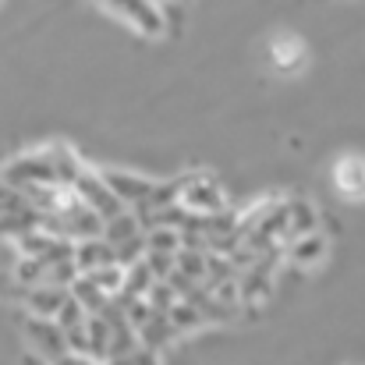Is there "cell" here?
Instances as JSON below:
<instances>
[{
    "label": "cell",
    "mask_w": 365,
    "mask_h": 365,
    "mask_svg": "<svg viewBox=\"0 0 365 365\" xmlns=\"http://www.w3.org/2000/svg\"><path fill=\"white\" fill-rule=\"evenodd\" d=\"M0 181L11 185V188H18V192H29V188H61V185H57V174H53V167H50V160L43 156V149L14 156V160L4 167Z\"/></svg>",
    "instance_id": "2"
},
{
    "label": "cell",
    "mask_w": 365,
    "mask_h": 365,
    "mask_svg": "<svg viewBox=\"0 0 365 365\" xmlns=\"http://www.w3.org/2000/svg\"><path fill=\"white\" fill-rule=\"evenodd\" d=\"M57 365H103V362H96V359H86V355H68V359H61Z\"/></svg>",
    "instance_id": "25"
},
{
    "label": "cell",
    "mask_w": 365,
    "mask_h": 365,
    "mask_svg": "<svg viewBox=\"0 0 365 365\" xmlns=\"http://www.w3.org/2000/svg\"><path fill=\"white\" fill-rule=\"evenodd\" d=\"M167 319H170V327H174L178 334H188V330H195V327H206V316H202L195 305H188V302H178V305L167 312Z\"/></svg>",
    "instance_id": "20"
},
{
    "label": "cell",
    "mask_w": 365,
    "mask_h": 365,
    "mask_svg": "<svg viewBox=\"0 0 365 365\" xmlns=\"http://www.w3.org/2000/svg\"><path fill=\"white\" fill-rule=\"evenodd\" d=\"M181 210L188 217H220L227 213V199H224V185L206 174V170H192L181 178V195H178Z\"/></svg>",
    "instance_id": "1"
},
{
    "label": "cell",
    "mask_w": 365,
    "mask_h": 365,
    "mask_svg": "<svg viewBox=\"0 0 365 365\" xmlns=\"http://www.w3.org/2000/svg\"><path fill=\"white\" fill-rule=\"evenodd\" d=\"M284 255L294 262V266H302V269H312V266H319L327 255H330V238L323 235V231H316V235H305V238H298V242H291L284 248Z\"/></svg>",
    "instance_id": "12"
},
{
    "label": "cell",
    "mask_w": 365,
    "mask_h": 365,
    "mask_svg": "<svg viewBox=\"0 0 365 365\" xmlns=\"http://www.w3.org/2000/svg\"><path fill=\"white\" fill-rule=\"evenodd\" d=\"M206 269H210V252H192L181 248L178 252V273L192 284H206Z\"/></svg>",
    "instance_id": "16"
},
{
    "label": "cell",
    "mask_w": 365,
    "mask_h": 365,
    "mask_svg": "<svg viewBox=\"0 0 365 365\" xmlns=\"http://www.w3.org/2000/svg\"><path fill=\"white\" fill-rule=\"evenodd\" d=\"M75 195H78V202L89 206L103 224H110V220H118V217L128 213V206L118 202V195L107 188V181H103L100 170H93V167H86V170L78 174V181H75Z\"/></svg>",
    "instance_id": "3"
},
{
    "label": "cell",
    "mask_w": 365,
    "mask_h": 365,
    "mask_svg": "<svg viewBox=\"0 0 365 365\" xmlns=\"http://www.w3.org/2000/svg\"><path fill=\"white\" fill-rule=\"evenodd\" d=\"M269 61H273V68H277V71L294 75V71H302V68H305L309 50H305L302 36H294V32H280V36H273V43H269Z\"/></svg>",
    "instance_id": "8"
},
{
    "label": "cell",
    "mask_w": 365,
    "mask_h": 365,
    "mask_svg": "<svg viewBox=\"0 0 365 365\" xmlns=\"http://www.w3.org/2000/svg\"><path fill=\"white\" fill-rule=\"evenodd\" d=\"M107 365H160V359H156L153 351L138 348V351H131V355H124V359H114V362H107Z\"/></svg>",
    "instance_id": "24"
},
{
    "label": "cell",
    "mask_w": 365,
    "mask_h": 365,
    "mask_svg": "<svg viewBox=\"0 0 365 365\" xmlns=\"http://www.w3.org/2000/svg\"><path fill=\"white\" fill-rule=\"evenodd\" d=\"M68 291H71V298L86 309V316H103V312L110 309V298H107V294H103V291H100V287H96L89 277H78V280H75Z\"/></svg>",
    "instance_id": "13"
},
{
    "label": "cell",
    "mask_w": 365,
    "mask_h": 365,
    "mask_svg": "<svg viewBox=\"0 0 365 365\" xmlns=\"http://www.w3.org/2000/svg\"><path fill=\"white\" fill-rule=\"evenodd\" d=\"M174 337H178V330H174V327H170V319H167V316H160V312H156L142 330H138V344H142L145 351H153V355H156L163 344H170Z\"/></svg>",
    "instance_id": "14"
},
{
    "label": "cell",
    "mask_w": 365,
    "mask_h": 365,
    "mask_svg": "<svg viewBox=\"0 0 365 365\" xmlns=\"http://www.w3.org/2000/svg\"><path fill=\"white\" fill-rule=\"evenodd\" d=\"M100 178H103L107 188L118 195V202L131 206V210H142V206L153 199V192H156V181L138 178V174H131V170H114V167H107V170H100Z\"/></svg>",
    "instance_id": "6"
},
{
    "label": "cell",
    "mask_w": 365,
    "mask_h": 365,
    "mask_svg": "<svg viewBox=\"0 0 365 365\" xmlns=\"http://www.w3.org/2000/svg\"><path fill=\"white\" fill-rule=\"evenodd\" d=\"M145 231H142V224H138V217L135 213H124V217H118V220H110L107 227H103V242L110 245L114 252L121 248V245L135 242V238H142Z\"/></svg>",
    "instance_id": "15"
},
{
    "label": "cell",
    "mask_w": 365,
    "mask_h": 365,
    "mask_svg": "<svg viewBox=\"0 0 365 365\" xmlns=\"http://www.w3.org/2000/svg\"><path fill=\"white\" fill-rule=\"evenodd\" d=\"M96 362H110V327L103 316H89V355Z\"/></svg>",
    "instance_id": "17"
},
{
    "label": "cell",
    "mask_w": 365,
    "mask_h": 365,
    "mask_svg": "<svg viewBox=\"0 0 365 365\" xmlns=\"http://www.w3.org/2000/svg\"><path fill=\"white\" fill-rule=\"evenodd\" d=\"M142 302H145V305H149L153 312L167 316V312H170V309H174V305H178L181 298H178V291H174L170 284H153V287H149V294H145Z\"/></svg>",
    "instance_id": "22"
},
{
    "label": "cell",
    "mask_w": 365,
    "mask_h": 365,
    "mask_svg": "<svg viewBox=\"0 0 365 365\" xmlns=\"http://www.w3.org/2000/svg\"><path fill=\"white\" fill-rule=\"evenodd\" d=\"M25 341H29V348L43 359L46 365H57L61 359H68L71 355V348H68V337H64V330L53 323V319H25Z\"/></svg>",
    "instance_id": "5"
},
{
    "label": "cell",
    "mask_w": 365,
    "mask_h": 365,
    "mask_svg": "<svg viewBox=\"0 0 365 365\" xmlns=\"http://www.w3.org/2000/svg\"><path fill=\"white\" fill-rule=\"evenodd\" d=\"M124 266H107V269H96V273H89V280L110 298V302H118V294H121V287H124Z\"/></svg>",
    "instance_id": "21"
},
{
    "label": "cell",
    "mask_w": 365,
    "mask_h": 365,
    "mask_svg": "<svg viewBox=\"0 0 365 365\" xmlns=\"http://www.w3.org/2000/svg\"><path fill=\"white\" fill-rule=\"evenodd\" d=\"M86 319H89V316H86V309H82V305H78V302L71 298V302H68V305L61 309V316H57L53 323H57V327L64 330V337H68L71 330H78V327H86Z\"/></svg>",
    "instance_id": "23"
},
{
    "label": "cell",
    "mask_w": 365,
    "mask_h": 365,
    "mask_svg": "<svg viewBox=\"0 0 365 365\" xmlns=\"http://www.w3.org/2000/svg\"><path fill=\"white\" fill-rule=\"evenodd\" d=\"M334 188L348 202H365V156L344 153L334 163Z\"/></svg>",
    "instance_id": "7"
},
{
    "label": "cell",
    "mask_w": 365,
    "mask_h": 365,
    "mask_svg": "<svg viewBox=\"0 0 365 365\" xmlns=\"http://www.w3.org/2000/svg\"><path fill=\"white\" fill-rule=\"evenodd\" d=\"M71 302V291L68 287H53V284H43V287H32L29 298H25V309L32 319H57L61 309Z\"/></svg>",
    "instance_id": "9"
},
{
    "label": "cell",
    "mask_w": 365,
    "mask_h": 365,
    "mask_svg": "<svg viewBox=\"0 0 365 365\" xmlns=\"http://www.w3.org/2000/svg\"><path fill=\"white\" fill-rule=\"evenodd\" d=\"M181 252V231L153 227L145 231V255H178Z\"/></svg>",
    "instance_id": "18"
},
{
    "label": "cell",
    "mask_w": 365,
    "mask_h": 365,
    "mask_svg": "<svg viewBox=\"0 0 365 365\" xmlns=\"http://www.w3.org/2000/svg\"><path fill=\"white\" fill-rule=\"evenodd\" d=\"M114 18H121L128 21L138 36H145V39H160L163 32H167V18H163V7L160 4H145V0H107L103 4Z\"/></svg>",
    "instance_id": "4"
},
{
    "label": "cell",
    "mask_w": 365,
    "mask_h": 365,
    "mask_svg": "<svg viewBox=\"0 0 365 365\" xmlns=\"http://www.w3.org/2000/svg\"><path fill=\"white\" fill-rule=\"evenodd\" d=\"M284 213H287V238H284L287 245L319 231V213L312 210V202H305V199H284Z\"/></svg>",
    "instance_id": "11"
},
{
    "label": "cell",
    "mask_w": 365,
    "mask_h": 365,
    "mask_svg": "<svg viewBox=\"0 0 365 365\" xmlns=\"http://www.w3.org/2000/svg\"><path fill=\"white\" fill-rule=\"evenodd\" d=\"M107 266H118V252L103 242V238L75 245V269H78V277H89V273H96V269H107Z\"/></svg>",
    "instance_id": "10"
},
{
    "label": "cell",
    "mask_w": 365,
    "mask_h": 365,
    "mask_svg": "<svg viewBox=\"0 0 365 365\" xmlns=\"http://www.w3.org/2000/svg\"><path fill=\"white\" fill-rule=\"evenodd\" d=\"M25 213H36V206H32L18 188H11V185L0 181V220H7V217H25Z\"/></svg>",
    "instance_id": "19"
}]
</instances>
